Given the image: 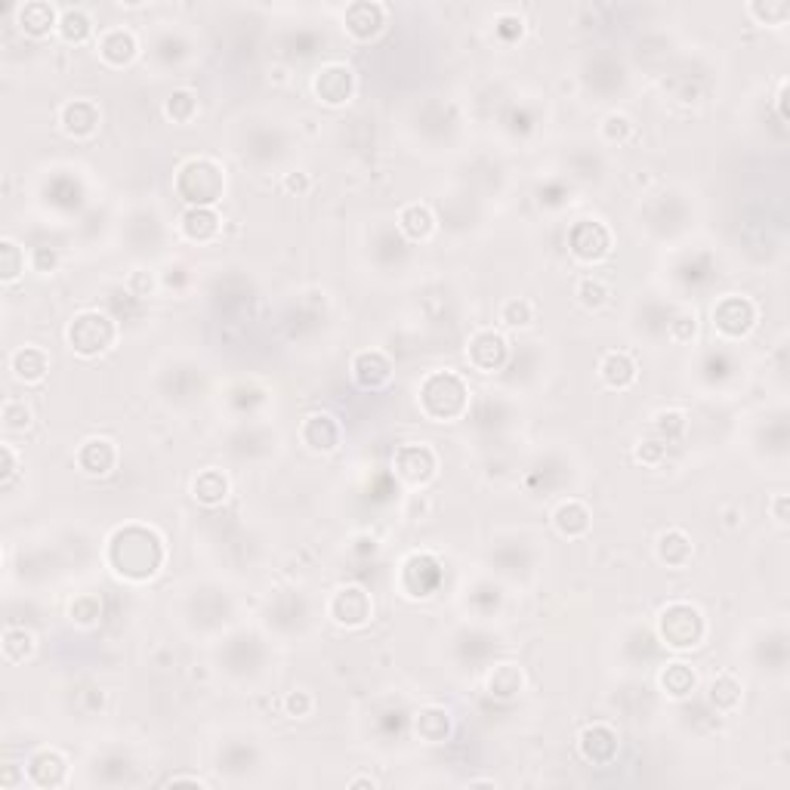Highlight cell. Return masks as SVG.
Segmentation results:
<instances>
[{"label":"cell","mask_w":790,"mask_h":790,"mask_svg":"<svg viewBox=\"0 0 790 790\" xmlns=\"http://www.w3.org/2000/svg\"><path fill=\"white\" fill-rule=\"evenodd\" d=\"M109 565L118 578L130 581V584H142V581H152L155 574L164 568L167 562V547L158 537L155 528H146V525H127V528H118L112 537H109Z\"/></svg>","instance_id":"cell-1"},{"label":"cell","mask_w":790,"mask_h":790,"mask_svg":"<svg viewBox=\"0 0 790 790\" xmlns=\"http://www.w3.org/2000/svg\"><path fill=\"white\" fill-rule=\"evenodd\" d=\"M417 405L426 420L433 423H454L470 411V386L454 371H429L420 380Z\"/></svg>","instance_id":"cell-2"},{"label":"cell","mask_w":790,"mask_h":790,"mask_svg":"<svg viewBox=\"0 0 790 790\" xmlns=\"http://www.w3.org/2000/svg\"><path fill=\"white\" fill-rule=\"evenodd\" d=\"M658 636L673 652H692L707 639V618L692 602H667L658 612Z\"/></svg>","instance_id":"cell-3"},{"label":"cell","mask_w":790,"mask_h":790,"mask_svg":"<svg viewBox=\"0 0 790 790\" xmlns=\"http://www.w3.org/2000/svg\"><path fill=\"white\" fill-rule=\"evenodd\" d=\"M68 349L81 358H99L118 343V325L112 315L99 309H84L68 321L65 328Z\"/></svg>","instance_id":"cell-4"},{"label":"cell","mask_w":790,"mask_h":790,"mask_svg":"<svg viewBox=\"0 0 790 790\" xmlns=\"http://www.w3.org/2000/svg\"><path fill=\"white\" fill-rule=\"evenodd\" d=\"M176 192L192 207H213L226 195V173L217 161L192 158L176 173Z\"/></svg>","instance_id":"cell-5"},{"label":"cell","mask_w":790,"mask_h":790,"mask_svg":"<svg viewBox=\"0 0 790 790\" xmlns=\"http://www.w3.org/2000/svg\"><path fill=\"white\" fill-rule=\"evenodd\" d=\"M757 318H760V309L750 297L744 294H726L713 303V312H710V321H713V331L720 334L723 340H741L747 337L753 328H757Z\"/></svg>","instance_id":"cell-6"},{"label":"cell","mask_w":790,"mask_h":790,"mask_svg":"<svg viewBox=\"0 0 790 790\" xmlns=\"http://www.w3.org/2000/svg\"><path fill=\"white\" fill-rule=\"evenodd\" d=\"M392 473L411 488H423L439 473V451L429 442H405L392 454Z\"/></svg>","instance_id":"cell-7"},{"label":"cell","mask_w":790,"mask_h":790,"mask_svg":"<svg viewBox=\"0 0 790 790\" xmlns=\"http://www.w3.org/2000/svg\"><path fill=\"white\" fill-rule=\"evenodd\" d=\"M325 615H328L331 624H337V627L362 630V627H368L371 618H374V599H371V593H368L365 587L346 584V587H337V590L328 596Z\"/></svg>","instance_id":"cell-8"},{"label":"cell","mask_w":790,"mask_h":790,"mask_svg":"<svg viewBox=\"0 0 790 790\" xmlns=\"http://www.w3.org/2000/svg\"><path fill=\"white\" fill-rule=\"evenodd\" d=\"M466 362L479 374H494L510 362V343L500 331L482 328L466 340Z\"/></svg>","instance_id":"cell-9"},{"label":"cell","mask_w":790,"mask_h":790,"mask_svg":"<svg viewBox=\"0 0 790 790\" xmlns=\"http://www.w3.org/2000/svg\"><path fill=\"white\" fill-rule=\"evenodd\" d=\"M355 93V71L343 62H328L312 75V96L321 105H346Z\"/></svg>","instance_id":"cell-10"},{"label":"cell","mask_w":790,"mask_h":790,"mask_svg":"<svg viewBox=\"0 0 790 790\" xmlns=\"http://www.w3.org/2000/svg\"><path fill=\"white\" fill-rule=\"evenodd\" d=\"M568 244H571V254L581 263H602L612 254V232H608V226L599 220H581L571 229Z\"/></svg>","instance_id":"cell-11"},{"label":"cell","mask_w":790,"mask_h":790,"mask_svg":"<svg viewBox=\"0 0 790 790\" xmlns=\"http://www.w3.org/2000/svg\"><path fill=\"white\" fill-rule=\"evenodd\" d=\"M96 53H99L102 65H109V68H127L139 56V38H136L130 28H124V25H109V28L99 31Z\"/></svg>","instance_id":"cell-12"},{"label":"cell","mask_w":790,"mask_h":790,"mask_svg":"<svg viewBox=\"0 0 790 790\" xmlns=\"http://www.w3.org/2000/svg\"><path fill=\"white\" fill-rule=\"evenodd\" d=\"M340 439H343V426L328 411H312L300 423V442L312 454H334L340 448Z\"/></svg>","instance_id":"cell-13"},{"label":"cell","mask_w":790,"mask_h":790,"mask_svg":"<svg viewBox=\"0 0 790 790\" xmlns=\"http://www.w3.org/2000/svg\"><path fill=\"white\" fill-rule=\"evenodd\" d=\"M75 463H78V470L90 479H105V476H112L118 470V463H121V451L112 439H105V436H93L87 439L78 451H75Z\"/></svg>","instance_id":"cell-14"},{"label":"cell","mask_w":790,"mask_h":790,"mask_svg":"<svg viewBox=\"0 0 790 790\" xmlns=\"http://www.w3.org/2000/svg\"><path fill=\"white\" fill-rule=\"evenodd\" d=\"M349 371H352V380L362 386V389H371V392H380L392 383V362L389 355L380 352V349H362L352 355L349 362Z\"/></svg>","instance_id":"cell-15"},{"label":"cell","mask_w":790,"mask_h":790,"mask_svg":"<svg viewBox=\"0 0 790 790\" xmlns=\"http://www.w3.org/2000/svg\"><path fill=\"white\" fill-rule=\"evenodd\" d=\"M578 750H581V757L587 763L608 766V763H615L618 750H621V741H618V732L608 723H593V726H587L578 735Z\"/></svg>","instance_id":"cell-16"},{"label":"cell","mask_w":790,"mask_h":790,"mask_svg":"<svg viewBox=\"0 0 790 790\" xmlns=\"http://www.w3.org/2000/svg\"><path fill=\"white\" fill-rule=\"evenodd\" d=\"M25 775L34 787H62L68 784V760L56 747H44L31 753L25 763Z\"/></svg>","instance_id":"cell-17"},{"label":"cell","mask_w":790,"mask_h":790,"mask_svg":"<svg viewBox=\"0 0 790 790\" xmlns=\"http://www.w3.org/2000/svg\"><path fill=\"white\" fill-rule=\"evenodd\" d=\"M99 109L93 99H68L59 109V127L71 139H90L99 130Z\"/></svg>","instance_id":"cell-18"},{"label":"cell","mask_w":790,"mask_h":790,"mask_svg":"<svg viewBox=\"0 0 790 790\" xmlns=\"http://www.w3.org/2000/svg\"><path fill=\"white\" fill-rule=\"evenodd\" d=\"M599 380L605 389L612 392H627L636 380H639V365L636 358L624 349H608L602 358H599Z\"/></svg>","instance_id":"cell-19"},{"label":"cell","mask_w":790,"mask_h":790,"mask_svg":"<svg viewBox=\"0 0 790 790\" xmlns=\"http://www.w3.org/2000/svg\"><path fill=\"white\" fill-rule=\"evenodd\" d=\"M343 28L355 41H374L386 28V7L383 4H352L343 13Z\"/></svg>","instance_id":"cell-20"},{"label":"cell","mask_w":790,"mask_h":790,"mask_svg":"<svg viewBox=\"0 0 790 790\" xmlns=\"http://www.w3.org/2000/svg\"><path fill=\"white\" fill-rule=\"evenodd\" d=\"M10 374L16 383L38 386L50 374V355L41 346H19L10 352Z\"/></svg>","instance_id":"cell-21"},{"label":"cell","mask_w":790,"mask_h":790,"mask_svg":"<svg viewBox=\"0 0 790 790\" xmlns=\"http://www.w3.org/2000/svg\"><path fill=\"white\" fill-rule=\"evenodd\" d=\"M590 525H593V513L584 500L578 497H568L562 504L553 510V528L568 537V541H581V537L590 534Z\"/></svg>","instance_id":"cell-22"},{"label":"cell","mask_w":790,"mask_h":790,"mask_svg":"<svg viewBox=\"0 0 790 790\" xmlns=\"http://www.w3.org/2000/svg\"><path fill=\"white\" fill-rule=\"evenodd\" d=\"M16 25L28 34V38H47L50 31L59 28V10L47 0H31L16 10Z\"/></svg>","instance_id":"cell-23"},{"label":"cell","mask_w":790,"mask_h":790,"mask_svg":"<svg viewBox=\"0 0 790 790\" xmlns=\"http://www.w3.org/2000/svg\"><path fill=\"white\" fill-rule=\"evenodd\" d=\"M179 235L192 244H207L220 235V213L213 207H189L179 217Z\"/></svg>","instance_id":"cell-24"},{"label":"cell","mask_w":790,"mask_h":790,"mask_svg":"<svg viewBox=\"0 0 790 790\" xmlns=\"http://www.w3.org/2000/svg\"><path fill=\"white\" fill-rule=\"evenodd\" d=\"M655 553H658V559H661L667 568L682 571V568H686V565L692 562V556H695V544H692V537H689L686 531H682V528H667V531L658 534Z\"/></svg>","instance_id":"cell-25"},{"label":"cell","mask_w":790,"mask_h":790,"mask_svg":"<svg viewBox=\"0 0 790 790\" xmlns=\"http://www.w3.org/2000/svg\"><path fill=\"white\" fill-rule=\"evenodd\" d=\"M229 491H232L229 476L223 470H217V466H207V470H201L195 476V482H192V497L198 500L201 507H207V510L226 504Z\"/></svg>","instance_id":"cell-26"},{"label":"cell","mask_w":790,"mask_h":790,"mask_svg":"<svg viewBox=\"0 0 790 790\" xmlns=\"http://www.w3.org/2000/svg\"><path fill=\"white\" fill-rule=\"evenodd\" d=\"M399 232L408 241H429L436 235V213L429 204L411 201L399 210Z\"/></svg>","instance_id":"cell-27"},{"label":"cell","mask_w":790,"mask_h":790,"mask_svg":"<svg viewBox=\"0 0 790 790\" xmlns=\"http://www.w3.org/2000/svg\"><path fill=\"white\" fill-rule=\"evenodd\" d=\"M707 701L716 713H735L744 701V689H741V682L735 673L723 670V673H716L710 682H707Z\"/></svg>","instance_id":"cell-28"},{"label":"cell","mask_w":790,"mask_h":790,"mask_svg":"<svg viewBox=\"0 0 790 790\" xmlns=\"http://www.w3.org/2000/svg\"><path fill=\"white\" fill-rule=\"evenodd\" d=\"M485 689L491 698H500V701H510L516 698L522 689H525V673L519 664L513 661H504V664H494L488 670V679H485Z\"/></svg>","instance_id":"cell-29"},{"label":"cell","mask_w":790,"mask_h":790,"mask_svg":"<svg viewBox=\"0 0 790 790\" xmlns=\"http://www.w3.org/2000/svg\"><path fill=\"white\" fill-rule=\"evenodd\" d=\"M414 732L423 744H445L451 738V713L445 707H423L414 716Z\"/></svg>","instance_id":"cell-30"},{"label":"cell","mask_w":790,"mask_h":790,"mask_svg":"<svg viewBox=\"0 0 790 790\" xmlns=\"http://www.w3.org/2000/svg\"><path fill=\"white\" fill-rule=\"evenodd\" d=\"M661 689L673 701H686V698H692L698 692V673L689 664H682V661L667 664L661 670Z\"/></svg>","instance_id":"cell-31"},{"label":"cell","mask_w":790,"mask_h":790,"mask_svg":"<svg viewBox=\"0 0 790 790\" xmlns=\"http://www.w3.org/2000/svg\"><path fill=\"white\" fill-rule=\"evenodd\" d=\"M59 38L65 41V44H87L90 38H93V31H96V25H93V19H90V13L87 10H81V7H65V10H59Z\"/></svg>","instance_id":"cell-32"},{"label":"cell","mask_w":790,"mask_h":790,"mask_svg":"<svg viewBox=\"0 0 790 790\" xmlns=\"http://www.w3.org/2000/svg\"><path fill=\"white\" fill-rule=\"evenodd\" d=\"M34 633L25 630V627H16V624H7L4 627V658L7 664H25L31 655H34Z\"/></svg>","instance_id":"cell-33"},{"label":"cell","mask_w":790,"mask_h":790,"mask_svg":"<svg viewBox=\"0 0 790 790\" xmlns=\"http://www.w3.org/2000/svg\"><path fill=\"white\" fill-rule=\"evenodd\" d=\"M497 318H500V325H504V328L522 331V328H531L534 325L537 309H534V303L528 297H510L504 306H500Z\"/></svg>","instance_id":"cell-34"},{"label":"cell","mask_w":790,"mask_h":790,"mask_svg":"<svg viewBox=\"0 0 790 790\" xmlns=\"http://www.w3.org/2000/svg\"><path fill=\"white\" fill-rule=\"evenodd\" d=\"M686 426H689V414L670 408V411L655 414V420H652V436L661 439V442H667V445H673V442H679L682 436H686Z\"/></svg>","instance_id":"cell-35"},{"label":"cell","mask_w":790,"mask_h":790,"mask_svg":"<svg viewBox=\"0 0 790 790\" xmlns=\"http://www.w3.org/2000/svg\"><path fill=\"white\" fill-rule=\"evenodd\" d=\"M164 115L173 124H192L195 115H198V96L192 90H173L164 99Z\"/></svg>","instance_id":"cell-36"},{"label":"cell","mask_w":790,"mask_h":790,"mask_svg":"<svg viewBox=\"0 0 790 790\" xmlns=\"http://www.w3.org/2000/svg\"><path fill=\"white\" fill-rule=\"evenodd\" d=\"M599 136H602V142H608V146H627V142L636 136V124L624 112H612V115L602 118Z\"/></svg>","instance_id":"cell-37"},{"label":"cell","mask_w":790,"mask_h":790,"mask_svg":"<svg viewBox=\"0 0 790 790\" xmlns=\"http://www.w3.org/2000/svg\"><path fill=\"white\" fill-rule=\"evenodd\" d=\"M25 272V247H19L13 238L0 241V278L4 284H16Z\"/></svg>","instance_id":"cell-38"},{"label":"cell","mask_w":790,"mask_h":790,"mask_svg":"<svg viewBox=\"0 0 790 790\" xmlns=\"http://www.w3.org/2000/svg\"><path fill=\"white\" fill-rule=\"evenodd\" d=\"M574 297H578L581 306L587 309H599L608 303V297H612V287H608L599 275H587L578 281V291H574Z\"/></svg>","instance_id":"cell-39"},{"label":"cell","mask_w":790,"mask_h":790,"mask_svg":"<svg viewBox=\"0 0 790 790\" xmlns=\"http://www.w3.org/2000/svg\"><path fill=\"white\" fill-rule=\"evenodd\" d=\"M747 13L757 19L760 25H769V28H781L790 16V7L784 0H769V4H747Z\"/></svg>","instance_id":"cell-40"},{"label":"cell","mask_w":790,"mask_h":790,"mask_svg":"<svg viewBox=\"0 0 790 790\" xmlns=\"http://www.w3.org/2000/svg\"><path fill=\"white\" fill-rule=\"evenodd\" d=\"M31 423H34V414H31V408L22 399H7L4 402V429L10 436L13 433H25Z\"/></svg>","instance_id":"cell-41"},{"label":"cell","mask_w":790,"mask_h":790,"mask_svg":"<svg viewBox=\"0 0 790 790\" xmlns=\"http://www.w3.org/2000/svg\"><path fill=\"white\" fill-rule=\"evenodd\" d=\"M68 615H71V621L81 624V627H93L99 621V615H102V605H99L96 596L84 593V596H78L75 602H71Z\"/></svg>","instance_id":"cell-42"},{"label":"cell","mask_w":790,"mask_h":790,"mask_svg":"<svg viewBox=\"0 0 790 790\" xmlns=\"http://www.w3.org/2000/svg\"><path fill=\"white\" fill-rule=\"evenodd\" d=\"M22 473V460H19V451L13 442H4L0 445V485L10 488Z\"/></svg>","instance_id":"cell-43"},{"label":"cell","mask_w":790,"mask_h":790,"mask_svg":"<svg viewBox=\"0 0 790 790\" xmlns=\"http://www.w3.org/2000/svg\"><path fill=\"white\" fill-rule=\"evenodd\" d=\"M312 710H315V698H312L306 689L287 692V698H284V713L291 716V720H306V716H312Z\"/></svg>","instance_id":"cell-44"},{"label":"cell","mask_w":790,"mask_h":790,"mask_svg":"<svg viewBox=\"0 0 790 790\" xmlns=\"http://www.w3.org/2000/svg\"><path fill=\"white\" fill-rule=\"evenodd\" d=\"M695 331H698V315H695V309H686V312L676 315L670 321V340L673 343H689L695 337Z\"/></svg>","instance_id":"cell-45"},{"label":"cell","mask_w":790,"mask_h":790,"mask_svg":"<svg viewBox=\"0 0 790 790\" xmlns=\"http://www.w3.org/2000/svg\"><path fill=\"white\" fill-rule=\"evenodd\" d=\"M667 442H661V439H645V442H639V448H636V457L642 460V463H649V466H655V463H661V457L667 454Z\"/></svg>","instance_id":"cell-46"},{"label":"cell","mask_w":790,"mask_h":790,"mask_svg":"<svg viewBox=\"0 0 790 790\" xmlns=\"http://www.w3.org/2000/svg\"><path fill=\"white\" fill-rule=\"evenodd\" d=\"M787 504H790V497H787L784 491H778V494L769 500V513H772V522H775L778 528H787V522H790V516H787Z\"/></svg>","instance_id":"cell-47"},{"label":"cell","mask_w":790,"mask_h":790,"mask_svg":"<svg viewBox=\"0 0 790 790\" xmlns=\"http://www.w3.org/2000/svg\"><path fill=\"white\" fill-rule=\"evenodd\" d=\"M281 186H284V192H291V195H306L312 189V179L306 173H287Z\"/></svg>","instance_id":"cell-48"},{"label":"cell","mask_w":790,"mask_h":790,"mask_svg":"<svg viewBox=\"0 0 790 790\" xmlns=\"http://www.w3.org/2000/svg\"><path fill=\"white\" fill-rule=\"evenodd\" d=\"M784 93H787V78L778 81V90H775V109H778V118L787 121V109H784Z\"/></svg>","instance_id":"cell-49"},{"label":"cell","mask_w":790,"mask_h":790,"mask_svg":"<svg viewBox=\"0 0 790 790\" xmlns=\"http://www.w3.org/2000/svg\"><path fill=\"white\" fill-rule=\"evenodd\" d=\"M167 784H204V787H207V781H204V778H198V775H173Z\"/></svg>","instance_id":"cell-50"}]
</instances>
